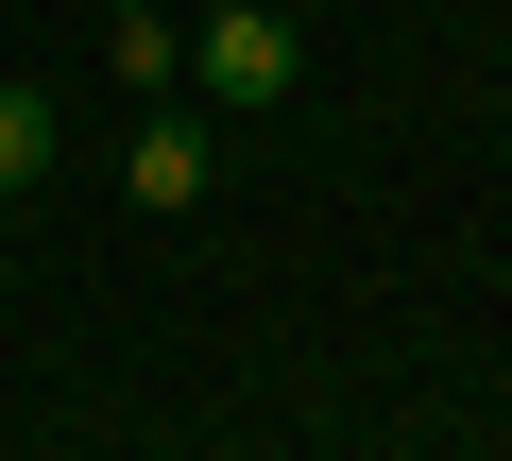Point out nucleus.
<instances>
[{"label":"nucleus","instance_id":"obj_1","mask_svg":"<svg viewBox=\"0 0 512 461\" xmlns=\"http://www.w3.org/2000/svg\"><path fill=\"white\" fill-rule=\"evenodd\" d=\"M188 86H205L222 120H256V103L308 86V35L274 18V0H205V18H188Z\"/></svg>","mask_w":512,"mask_h":461},{"label":"nucleus","instance_id":"obj_2","mask_svg":"<svg viewBox=\"0 0 512 461\" xmlns=\"http://www.w3.org/2000/svg\"><path fill=\"white\" fill-rule=\"evenodd\" d=\"M120 188H137L154 222H188V205L222 188V120H188V103H154V120H137V154H120Z\"/></svg>","mask_w":512,"mask_h":461},{"label":"nucleus","instance_id":"obj_3","mask_svg":"<svg viewBox=\"0 0 512 461\" xmlns=\"http://www.w3.org/2000/svg\"><path fill=\"white\" fill-rule=\"evenodd\" d=\"M35 171H52V103H35V86H0V188H35Z\"/></svg>","mask_w":512,"mask_h":461},{"label":"nucleus","instance_id":"obj_4","mask_svg":"<svg viewBox=\"0 0 512 461\" xmlns=\"http://www.w3.org/2000/svg\"><path fill=\"white\" fill-rule=\"evenodd\" d=\"M495 86H512V52H495Z\"/></svg>","mask_w":512,"mask_h":461}]
</instances>
